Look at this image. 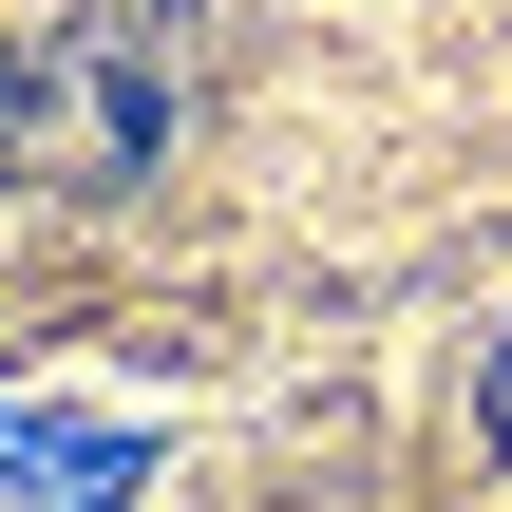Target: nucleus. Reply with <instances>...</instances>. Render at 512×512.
Returning <instances> with one entry per match:
<instances>
[{
    "label": "nucleus",
    "instance_id": "nucleus-1",
    "mask_svg": "<svg viewBox=\"0 0 512 512\" xmlns=\"http://www.w3.org/2000/svg\"><path fill=\"white\" fill-rule=\"evenodd\" d=\"M190 95H209V57H190V19L152 0H95V19H38L19 57H0V171L19 190H57V209H114V190H152L171 171V133H190Z\"/></svg>",
    "mask_w": 512,
    "mask_h": 512
},
{
    "label": "nucleus",
    "instance_id": "nucleus-2",
    "mask_svg": "<svg viewBox=\"0 0 512 512\" xmlns=\"http://www.w3.org/2000/svg\"><path fill=\"white\" fill-rule=\"evenodd\" d=\"M0 456L38 475V512H114L133 494V437H38V418H0Z\"/></svg>",
    "mask_w": 512,
    "mask_h": 512
},
{
    "label": "nucleus",
    "instance_id": "nucleus-3",
    "mask_svg": "<svg viewBox=\"0 0 512 512\" xmlns=\"http://www.w3.org/2000/svg\"><path fill=\"white\" fill-rule=\"evenodd\" d=\"M475 437H494V475H512V342H494V380H475Z\"/></svg>",
    "mask_w": 512,
    "mask_h": 512
}]
</instances>
